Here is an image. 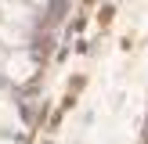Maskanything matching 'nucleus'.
I'll use <instances>...</instances> for the list:
<instances>
[{
	"instance_id": "39448f33",
	"label": "nucleus",
	"mask_w": 148,
	"mask_h": 144,
	"mask_svg": "<svg viewBox=\"0 0 148 144\" xmlns=\"http://www.w3.org/2000/svg\"><path fill=\"white\" fill-rule=\"evenodd\" d=\"M36 4H40V0H36Z\"/></svg>"
},
{
	"instance_id": "f257e3e1",
	"label": "nucleus",
	"mask_w": 148,
	"mask_h": 144,
	"mask_svg": "<svg viewBox=\"0 0 148 144\" xmlns=\"http://www.w3.org/2000/svg\"><path fill=\"white\" fill-rule=\"evenodd\" d=\"M0 69L7 72V79H14V83H25V79L33 76V69H36V65H33V58H29L25 50L18 47L11 58H4V65H0Z\"/></svg>"
},
{
	"instance_id": "20e7f679",
	"label": "nucleus",
	"mask_w": 148,
	"mask_h": 144,
	"mask_svg": "<svg viewBox=\"0 0 148 144\" xmlns=\"http://www.w3.org/2000/svg\"><path fill=\"white\" fill-rule=\"evenodd\" d=\"M0 126H11V130H18V115H14L7 105H0Z\"/></svg>"
},
{
	"instance_id": "f03ea898",
	"label": "nucleus",
	"mask_w": 148,
	"mask_h": 144,
	"mask_svg": "<svg viewBox=\"0 0 148 144\" xmlns=\"http://www.w3.org/2000/svg\"><path fill=\"white\" fill-rule=\"evenodd\" d=\"M0 11H4V18H7V22H18L22 29L33 22V11H29L25 4H18V0H0Z\"/></svg>"
},
{
	"instance_id": "7ed1b4c3",
	"label": "nucleus",
	"mask_w": 148,
	"mask_h": 144,
	"mask_svg": "<svg viewBox=\"0 0 148 144\" xmlns=\"http://www.w3.org/2000/svg\"><path fill=\"white\" fill-rule=\"evenodd\" d=\"M0 40H4L7 43V47H14V50H18L22 47V43H25V29H11V22H7V25H0Z\"/></svg>"
}]
</instances>
